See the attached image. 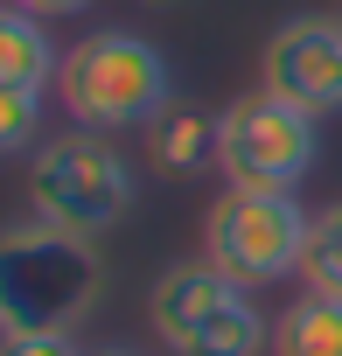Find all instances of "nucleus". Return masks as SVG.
<instances>
[{"label":"nucleus","instance_id":"f257e3e1","mask_svg":"<svg viewBox=\"0 0 342 356\" xmlns=\"http://www.w3.org/2000/svg\"><path fill=\"white\" fill-rule=\"evenodd\" d=\"M105 266L98 238L22 217L0 238V321L8 328H77L98 307Z\"/></svg>","mask_w":342,"mask_h":356},{"label":"nucleus","instance_id":"f03ea898","mask_svg":"<svg viewBox=\"0 0 342 356\" xmlns=\"http://www.w3.org/2000/svg\"><path fill=\"white\" fill-rule=\"evenodd\" d=\"M56 98L77 126L91 133H126V126H147L175 84H168V56L147 42V35H126V29H98L84 35L77 49H63V70H56Z\"/></svg>","mask_w":342,"mask_h":356},{"label":"nucleus","instance_id":"7ed1b4c3","mask_svg":"<svg viewBox=\"0 0 342 356\" xmlns=\"http://www.w3.org/2000/svg\"><path fill=\"white\" fill-rule=\"evenodd\" d=\"M147 328L168 342V356H272V321L252 307L245 286H231L210 259L168 266L147 293Z\"/></svg>","mask_w":342,"mask_h":356},{"label":"nucleus","instance_id":"20e7f679","mask_svg":"<svg viewBox=\"0 0 342 356\" xmlns=\"http://www.w3.org/2000/svg\"><path fill=\"white\" fill-rule=\"evenodd\" d=\"M133 196H140L133 161L112 147V133L77 126V133L42 140L35 161H28V217H42V224L98 238L133 210Z\"/></svg>","mask_w":342,"mask_h":356},{"label":"nucleus","instance_id":"39448f33","mask_svg":"<svg viewBox=\"0 0 342 356\" xmlns=\"http://www.w3.org/2000/svg\"><path fill=\"white\" fill-rule=\"evenodd\" d=\"M307 217H314V210H300L293 189H224V196L210 203V217H203V259H210L231 286L259 293V286L300 273Z\"/></svg>","mask_w":342,"mask_h":356},{"label":"nucleus","instance_id":"423d86ee","mask_svg":"<svg viewBox=\"0 0 342 356\" xmlns=\"http://www.w3.org/2000/svg\"><path fill=\"white\" fill-rule=\"evenodd\" d=\"M321 154V133H314V112L272 98L266 84L245 91L238 105H224V147H217V168L231 189H300L307 168Z\"/></svg>","mask_w":342,"mask_h":356},{"label":"nucleus","instance_id":"0eeeda50","mask_svg":"<svg viewBox=\"0 0 342 356\" xmlns=\"http://www.w3.org/2000/svg\"><path fill=\"white\" fill-rule=\"evenodd\" d=\"M259 84L314 119L342 112V22L328 15H293L272 29L266 56H259Z\"/></svg>","mask_w":342,"mask_h":356},{"label":"nucleus","instance_id":"6e6552de","mask_svg":"<svg viewBox=\"0 0 342 356\" xmlns=\"http://www.w3.org/2000/svg\"><path fill=\"white\" fill-rule=\"evenodd\" d=\"M140 133H147V161H154L161 175H196V168H210L217 147H224V112H210V105H196V98H168Z\"/></svg>","mask_w":342,"mask_h":356},{"label":"nucleus","instance_id":"1a4fd4ad","mask_svg":"<svg viewBox=\"0 0 342 356\" xmlns=\"http://www.w3.org/2000/svg\"><path fill=\"white\" fill-rule=\"evenodd\" d=\"M56 70H63V49L49 42L42 15L8 8V15H0V84H28V91H42Z\"/></svg>","mask_w":342,"mask_h":356},{"label":"nucleus","instance_id":"9d476101","mask_svg":"<svg viewBox=\"0 0 342 356\" xmlns=\"http://www.w3.org/2000/svg\"><path fill=\"white\" fill-rule=\"evenodd\" d=\"M272 356H342V300L300 293L272 321Z\"/></svg>","mask_w":342,"mask_h":356},{"label":"nucleus","instance_id":"9b49d317","mask_svg":"<svg viewBox=\"0 0 342 356\" xmlns=\"http://www.w3.org/2000/svg\"><path fill=\"white\" fill-rule=\"evenodd\" d=\"M300 280H307V293H328V300H342V203H321V210L307 217Z\"/></svg>","mask_w":342,"mask_h":356},{"label":"nucleus","instance_id":"f8f14e48","mask_svg":"<svg viewBox=\"0 0 342 356\" xmlns=\"http://www.w3.org/2000/svg\"><path fill=\"white\" fill-rule=\"evenodd\" d=\"M35 119H42V91H28V84H0V154H28Z\"/></svg>","mask_w":342,"mask_h":356},{"label":"nucleus","instance_id":"ddd939ff","mask_svg":"<svg viewBox=\"0 0 342 356\" xmlns=\"http://www.w3.org/2000/svg\"><path fill=\"white\" fill-rule=\"evenodd\" d=\"M8 356H84L70 328H8Z\"/></svg>","mask_w":342,"mask_h":356},{"label":"nucleus","instance_id":"4468645a","mask_svg":"<svg viewBox=\"0 0 342 356\" xmlns=\"http://www.w3.org/2000/svg\"><path fill=\"white\" fill-rule=\"evenodd\" d=\"M8 8H28V15H42V22H63V15H84L91 0H8Z\"/></svg>","mask_w":342,"mask_h":356},{"label":"nucleus","instance_id":"2eb2a0df","mask_svg":"<svg viewBox=\"0 0 342 356\" xmlns=\"http://www.w3.org/2000/svg\"><path fill=\"white\" fill-rule=\"evenodd\" d=\"M84 356H140V349H119V342H112V349H84Z\"/></svg>","mask_w":342,"mask_h":356},{"label":"nucleus","instance_id":"dca6fc26","mask_svg":"<svg viewBox=\"0 0 342 356\" xmlns=\"http://www.w3.org/2000/svg\"><path fill=\"white\" fill-rule=\"evenodd\" d=\"M161 8H168V0H161Z\"/></svg>","mask_w":342,"mask_h":356}]
</instances>
